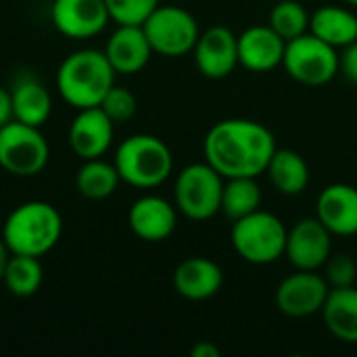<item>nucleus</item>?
Here are the masks:
<instances>
[{"mask_svg": "<svg viewBox=\"0 0 357 357\" xmlns=\"http://www.w3.org/2000/svg\"><path fill=\"white\" fill-rule=\"evenodd\" d=\"M282 67L295 82L318 88L326 86L339 75L341 54L337 48L307 31L287 42Z\"/></svg>", "mask_w": 357, "mask_h": 357, "instance_id": "0eeeda50", "label": "nucleus"}, {"mask_svg": "<svg viewBox=\"0 0 357 357\" xmlns=\"http://www.w3.org/2000/svg\"><path fill=\"white\" fill-rule=\"evenodd\" d=\"M224 178L207 163H190L174 184V205L178 213L192 222H207L222 209Z\"/></svg>", "mask_w": 357, "mask_h": 357, "instance_id": "423d86ee", "label": "nucleus"}, {"mask_svg": "<svg viewBox=\"0 0 357 357\" xmlns=\"http://www.w3.org/2000/svg\"><path fill=\"white\" fill-rule=\"evenodd\" d=\"M333 255V234L318 218H303L287 234L284 257L295 270L318 272Z\"/></svg>", "mask_w": 357, "mask_h": 357, "instance_id": "9b49d317", "label": "nucleus"}, {"mask_svg": "<svg viewBox=\"0 0 357 357\" xmlns=\"http://www.w3.org/2000/svg\"><path fill=\"white\" fill-rule=\"evenodd\" d=\"M257 209H261V186L257 184V178L224 180L220 213H224L230 222H234Z\"/></svg>", "mask_w": 357, "mask_h": 357, "instance_id": "393cba45", "label": "nucleus"}, {"mask_svg": "<svg viewBox=\"0 0 357 357\" xmlns=\"http://www.w3.org/2000/svg\"><path fill=\"white\" fill-rule=\"evenodd\" d=\"M13 119H15V113H13V96H10V90L0 86V128L6 126Z\"/></svg>", "mask_w": 357, "mask_h": 357, "instance_id": "2f4dec72", "label": "nucleus"}, {"mask_svg": "<svg viewBox=\"0 0 357 357\" xmlns=\"http://www.w3.org/2000/svg\"><path fill=\"white\" fill-rule=\"evenodd\" d=\"M50 21L71 40H90L105 31L111 21L105 0H52Z\"/></svg>", "mask_w": 357, "mask_h": 357, "instance_id": "f8f14e48", "label": "nucleus"}, {"mask_svg": "<svg viewBox=\"0 0 357 357\" xmlns=\"http://www.w3.org/2000/svg\"><path fill=\"white\" fill-rule=\"evenodd\" d=\"M115 69L111 67L105 50L79 48L67 54L54 75L59 96L73 107L90 109L100 107L107 92L115 86Z\"/></svg>", "mask_w": 357, "mask_h": 357, "instance_id": "f03ea898", "label": "nucleus"}, {"mask_svg": "<svg viewBox=\"0 0 357 357\" xmlns=\"http://www.w3.org/2000/svg\"><path fill=\"white\" fill-rule=\"evenodd\" d=\"M113 136L115 123L100 107L79 109L67 132L69 146L79 161L105 157L113 146Z\"/></svg>", "mask_w": 357, "mask_h": 357, "instance_id": "4468645a", "label": "nucleus"}, {"mask_svg": "<svg viewBox=\"0 0 357 357\" xmlns=\"http://www.w3.org/2000/svg\"><path fill=\"white\" fill-rule=\"evenodd\" d=\"M310 33L337 50L357 42V15L349 6L324 4L310 17Z\"/></svg>", "mask_w": 357, "mask_h": 357, "instance_id": "aec40b11", "label": "nucleus"}, {"mask_svg": "<svg viewBox=\"0 0 357 357\" xmlns=\"http://www.w3.org/2000/svg\"><path fill=\"white\" fill-rule=\"evenodd\" d=\"M316 218L333 236L357 234V188L351 184H331L316 199Z\"/></svg>", "mask_w": 357, "mask_h": 357, "instance_id": "a211bd4d", "label": "nucleus"}, {"mask_svg": "<svg viewBox=\"0 0 357 357\" xmlns=\"http://www.w3.org/2000/svg\"><path fill=\"white\" fill-rule=\"evenodd\" d=\"M63 234V218L52 203L27 201L17 205L2 226V241L13 255L42 257Z\"/></svg>", "mask_w": 357, "mask_h": 357, "instance_id": "7ed1b4c3", "label": "nucleus"}, {"mask_svg": "<svg viewBox=\"0 0 357 357\" xmlns=\"http://www.w3.org/2000/svg\"><path fill=\"white\" fill-rule=\"evenodd\" d=\"M339 73H343V77L351 84L357 86V42L349 44L343 48L341 52V69Z\"/></svg>", "mask_w": 357, "mask_h": 357, "instance_id": "7c9ffc66", "label": "nucleus"}, {"mask_svg": "<svg viewBox=\"0 0 357 357\" xmlns=\"http://www.w3.org/2000/svg\"><path fill=\"white\" fill-rule=\"evenodd\" d=\"M192 54L203 77L224 79L238 65V36L226 25H211L201 31Z\"/></svg>", "mask_w": 357, "mask_h": 357, "instance_id": "ddd939ff", "label": "nucleus"}, {"mask_svg": "<svg viewBox=\"0 0 357 357\" xmlns=\"http://www.w3.org/2000/svg\"><path fill=\"white\" fill-rule=\"evenodd\" d=\"M174 291L186 301H207L222 291L224 272L209 257H188L174 270Z\"/></svg>", "mask_w": 357, "mask_h": 357, "instance_id": "6ab92c4d", "label": "nucleus"}, {"mask_svg": "<svg viewBox=\"0 0 357 357\" xmlns=\"http://www.w3.org/2000/svg\"><path fill=\"white\" fill-rule=\"evenodd\" d=\"M287 40L268 23L251 25L238 36V65L253 73H268L282 67Z\"/></svg>", "mask_w": 357, "mask_h": 357, "instance_id": "dca6fc26", "label": "nucleus"}, {"mask_svg": "<svg viewBox=\"0 0 357 357\" xmlns=\"http://www.w3.org/2000/svg\"><path fill=\"white\" fill-rule=\"evenodd\" d=\"M345 4H349L351 8H357V0H343Z\"/></svg>", "mask_w": 357, "mask_h": 357, "instance_id": "f704fd0d", "label": "nucleus"}, {"mask_svg": "<svg viewBox=\"0 0 357 357\" xmlns=\"http://www.w3.org/2000/svg\"><path fill=\"white\" fill-rule=\"evenodd\" d=\"M128 224L140 241L161 243L176 232L178 207L159 195H144L130 205Z\"/></svg>", "mask_w": 357, "mask_h": 357, "instance_id": "2eb2a0df", "label": "nucleus"}, {"mask_svg": "<svg viewBox=\"0 0 357 357\" xmlns=\"http://www.w3.org/2000/svg\"><path fill=\"white\" fill-rule=\"evenodd\" d=\"M113 163L121 182L140 190L161 186L174 172V155L169 146L153 134H134L121 140Z\"/></svg>", "mask_w": 357, "mask_h": 357, "instance_id": "20e7f679", "label": "nucleus"}, {"mask_svg": "<svg viewBox=\"0 0 357 357\" xmlns=\"http://www.w3.org/2000/svg\"><path fill=\"white\" fill-rule=\"evenodd\" d=\"M289 228L284 222L264 209H257L232 222L230 243L241 259L253 266H270L284 257Z\"/></svg>", "mask_w": 357, "mask_h": 357, "instance_id": "39448f33", "label": "nucleus"}, {"mask_svg": "<svg viewBox=\"0 0 357 357\" xmlns=\"http://www.w3.org/2000/svg\"><path fill=\"white\" fill-rule=\"evenodd\" d=\"M331 284L324 274L312 270H295L276 289V307L289 318H310L322 312Z\"/></svg>", "mask_w": 357, "mask_h": 357, "instance_id": "9d476101", "label": "nucleus"}, {"mask_svg": "<svg viewBox=\"0 0 357 357\" xmlns=\"http://www.w3.org/2000/svg\"><path fill=\"white\" fill-rule=\"evenodd\" d=\"M119 184L121 178L115 163H109L102 157L82 161L79 169L75 172V188L84 199L90 201H105L113 197Z\"/></svg>", "mask_w": 357, "mask_h": 357, "instance_id": "b1692460", "label": "nucleus"}, {"mask_svg": "<svg viewBox=\"0 0 357 357\" xmlns=\"http://www.w3.org/2000/svg\"><path fill=\"white\" fill-rule=\"evenodd\" d=\"M111 21L117 25H142L161 4L159 0H105Z\"/></svg>", "mask_w": 357, "mask_h": 357, "instance_id": "cd10ccee", "label": "nucleus"}, {"mask_svg": "<svg viewBox=\"0 0 357 357\" xmlns=\"http://www.w3.org/2000/svg\"><path fill=\"white\" fill-rule=\"evenodd\" d=\"M136 107H138L136 96L128 88L117 86V84L107 92V96L100 102V109L111 117L113 123H126V121H130L136 115Z\"/></svg>", "mask_w": 357, "mask_h": 357, "instance_id": "c85d7f7f", "label": "nucleus"}, {"mask_svg": "<svg viewBox=\"0 0 357 357\" xmlns=\"http://www.w3.org/2000/svg\"><path fill=\"white\" fill-rule=\"evenodd\" d=\"M153 52L169 59L192 52L201 29L195 15L178 4H159L142 23Z\"/></svg>", "mask_w": 357, "mask_h": 357, "instance_id": "1a4fd4ad", "label": "nucleus"}, {"mask_svg": "<svg viewBox=\"0 0 357 357\" xmlns=\"http://www.w3.org/2000/svg\"><path fill=\"white\" fill-rule=\"evenodd\" d=\"M13 113L15 119L33 128H42L52 115V96L48 88L33 75H21L13 88Z\"/></svg>", "mask_w": 357, "mask_h": 357, "instance_id": "412c9836", "label": "nucleus"}, {"mask_svg": "<svg viewBox=\"0 0 357 357\" xmlns=\"http://www.w3.org/2000/svg\"><path fill=\"white\" fill-rule=\"evenodd\" d=\"M324 326L328 333L347 345H357V287L331 289L322 307Z\"/></svg>", "mask_w": 357, "mask_h": 357, "instance_id": "4be33fe9", "label": "nucleus"}, {"mask_svg": "<svg viewBox=\"0 0 357 357\" xmlns=\"http://www.w3.org/2000/svg\"><path fill=\"white\" fill-rule=\"evenodd\" d=\"M274 132L253 119H222L203 140L205 161L224 178H259L276 153Z\"/></svg>", "mask_w": 357, "mask_h": 357, "instance_id": "f257e3e1", "label": "nucleus"}, {"mask_svg": "<svg viewBox=\"0 0 357 357\" xmlns=\"http://www.w3.org/2000/svg\"><path fill=\"white\" fill-rule=\"evenodd\" d=\"M50 161V146L40 128L17 119L0 128V167L17 178H33Z\"/></svg>", "mask_w": 357, "mask_h": 357, "instance_id": "6e6552de", "label": "nucleus"}, {"mask_svg": "<svg viewBox=\"0 0 357 357\" xmlns=\"http://www.w3.org/2000/svg\"><path fill=\"white\" fill-rule=\"evenodd\" d=\"M192 357H220V347L213 345L211 341H199L190 349Z\"/></svg>", "mask_w": 357, "mask_h": 357, "instance_id": "473e14b6", "label": "nucleus"}, {"mask_svg": "<svg viewBox=\"0 0 357 357\" xmlns=\"http://www.w3.org/2000/svg\"><path fill=\"white\" fill-rule=\"evenodd\" d=\"M324 278L331 284V289L354 287L357 280V264L354 261V257L347 253L331 255L328 261L324 264Z\"/></svg>", "mask_w": 357, "mask_h": 357, "instance_id": "c756f323", "label": "nucleus"}, {"mask_svg": "<svg viewBox=\"0 0 357 357\" xmlns=\"http://www.w3.org/2000/svg\"><path fill=\"white\" fill-rule=\"evenodd\" d=\"M310 17L312 13L299 0H278L268 15V25L289 42L310 31Z\"/></svg>", "mask_w": 357, "mask_h": 357, "instance_id": "bb28decb", "label": "nucleus"}, {"mask_svg": "<svg viewBox=\"0 0 357 357\" xmlns=\"http://www.w3.org/2000/svg\"><path fill=\"white\" fill-rule=\"evenodd\" d=\"M102 50L115 73L121 75L140 73L155 54L142 25H117Z\"/></svg>", "mask_w": 357, "mask_h": 357, "instance_id": "f3484780", "label": "nucleus"}, {"mask_svg": "<svg viewBox=\"0 0 357 357\" xmlns=\"http://www.w3.org/2000/svg\"><path fill=\"white\" fill-rule=\"evenodd\" d=\"M270 184L284 197H299L310 186V165L297 151L276 149L266 169Z\"/></svg>", "mask_w": 357, "mask_h": 357, "instance_id": "5701e85b", "label": "nucleus"}, {"mask_svg": "<svg viewBox=\"0 0 357 357\" xmlns=\"http://www.w3.org/2000/svg\"><path fill=\"white\" fill-rule=\"evenodd\" d=\"M44 282V268L40 264V257L31 255H13L6 264L2 284L6 291L15 297H31L40 291Z\"/></svg>", "mask_w": 357, "mask_h": 357, "instance_id": "a878e982", "label": "nucleus"}, {"mask_svg": "<svg viewBox=\"0 0 357 357\" xmlns=\"http://www.w3.org/2000/svg\"><path fill=\"white\" fill-rule=\"evenodd\" d=\"M8 259H10V251H8V247L4 245V241L0 238V282H2V276H4V270H6Z\"/></svg>", "mask_w": 357, "mask_h": 357, "instance_id": "72a5a7b5", "label": "nucleus"}]
</instances>
